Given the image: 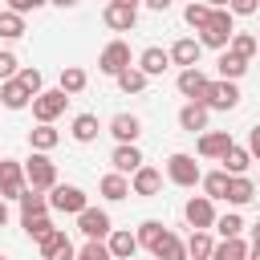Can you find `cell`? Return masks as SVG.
<instances>
[{"label": "cell", "instance_id": "1", "mask_svg": "<svg viewBox=\"0 0 260 260\" xmlns=\"http://www.w3.org/2000/svg\"><path fill=\"white\" fill-rule=\"evenodd\" d=\"M232 32H236V16H232L228 8H211L207 24L199 28V37H195V41H199L203 49H228Z\"/></svg>", "mask_w": 260, "mask_h": 260}, {"label": "cell", "instance_id": "2", "mask_svg": "<svg viewBox=\"0 0 260 260\" xmlns=\"http://www.w3.org/2000/svg\"><path fill=\"white\" fill-rule=\"evenodd\" d=\"M24 183H28L32 191H49V187L57 183V162H53L45 150H32V154L24 158Z\"/></svg>", "mask_w": 260, "mask_h": 260}, {"label": "cell", "instance_id": "3", "mask_svg": "<svg viewBox=\"0 0 260 260\" xmlns=\"http://www.w3.org/2000/svg\"><path fill=\"white\" fill-rule=\"evenodd\" d=\"M81 207H89V199H85L81 187H73V183H53V187H49V211L77 215Z\"/></svg>", "mask_w": 260, "mask_h": 260}, {"label": "cell", "instance_id": "4", "mask_svg": "<svg viewBox=\"0 0 260 260\" xmlns=\"http://www.w3.org/2000/svg\"><path fill=\"white\" fill-rule=\"evenodd\" d=\"M28 106H32V118H37V122H57V118L65 114V106H69V93H65L61 85H57V89H41Z\"/></svg>", "mask_w": 260, "mask_h": 260}, {"label": "cell", "instance_id": "5", "mask_svg": "<svg viewBox=\"0 0 260 260\" xmlns=\"http://www.w3.org/2000/svg\"><path fill=\"white\" fill-rule=\"evenodd\" d=\"M167 179H171L175 187H199L203 171H199L195 154H183V150H175V154L167 158Z\"/></svg>", "mask_w": 260, "mask_h": 260}, {"label": "cell", "instance_id": "6", "mask_svg": "<svg viewBox=\"0 0 260 260\" xmlns=\"http://www.w3.org/2000/svg\"><path fill=\"white\" fill-rule=\"evenodd\" d=\"M199 102H203L207 110H223V114H228V110L240 106V85H236V81H223V77H219V81H207V89H203Z\"/></svg>", "mask_w": 260, "mask_h": 260}, {"label": "cell", "instance_id": "7", "mask_svg": "<svg viewBox=\"0 0 260 260\" xmlns=\"http://www.w3.org/2000/svg\"><path fill=\"white\" fill-rule=\"evenodd\" d=\"M77 232H81L85 240H106V236L114 232L110 211H106V207H81V211H77Z\"/></svg>", "mask_w": 260, "mask_h": 260}, {"label": "cell", "instance_id": "8", "mask_svg": "<svg viewBox=\"0 0 260 260\" xmlns=\"http://www.w3.org/2000/svg\"><path fill=\"white\" fill-rule=\"evenodd\" d=\"M24 191H28V183H24V162L0 158V199H20Z\"/></svg>", "mask_w": 260, "mask_h": 260}, {"label": "cell", "instance_id": "9", "mask_svg": "<svg viewBox=\"0 0 260 260\" xmlns=\"http://www.w3.org/2000/svg\"><path fill=\"white\" fill-rule=\"evenodd\" d=\"M183 219H187L191 228L211 232V223H215V199H207V195H191V199L183 203Z\"/></svg>", "mask_w": 260, "mask_h": 260}, {"label": "cell", "instance_id": "10", "mask_svg": "<svg viewBox=\"0 0 260 260\" xmlns=\"http://www.w3.org/2000/svg\"><path fill=\"white\" fill-rule=\"evenodd\" d=\"M126 65H130V45H126V41H110V45L102 49V57H98V69H102L106 77H118Z\"/></svg>", "mask_w": 260, "mask_h": 260}, {"label": "cell", "instance_id": "11", "mask_svg": "<svg viewBox=\"0 0 260 260\" xmlns=\"http://www.w3.org/2000/svg\"><path fill=\"white\" fill-rule=\"evenodd\" d=\"M162 191V171L158 167H138L134 175H130V195H142V199H154Z\"/></svg>", "mask_w": 260, "mask_h": 260}, {"label": "cell", "instance_id": "12", "mask_svg": "<svg viewBox=\"0 0 260 260\" xmlns=\"http://www.w3.org/2000/svg\"><path fill=\"white\" fill-rule=\"evenodd\" d=\"M37 248H41V260H73V256H77L73 240H69L61 228H57V232H49V236H45Z\"/></svg>", "mask_w": 260, "mask_h": 260}, {"label": "cell", "instance_id": "13", "mask_svg": "<svg viewBox=\"0 0 260 260\" xmlns=\"http://www.w3.org/2000/svg\"><path fill=\"white\" fill-rule=\"evenodd\" d=\"M175 85H179V93H183L187 102H199V98H203V89H207V73H203L199 65H187V69H179Z\"/></svg>", "mask_w": 260, "mask_h": 260}, {"label": "cell", "instance_id": "14", "mask_svg": "<svg viewBox=\"0 0 260 260\" xmlns=\"http://www.w3.org/2000/svg\"><path fill=\"white\" fill-rule=\"evenodd\" d=\"M142 162H146V158H142L138 142H118V146H114V154H110V167H114L118 175H134Z\"/></svg>", "mask_w": 260, "mask_h": 260}, {"label": "cell", "instance_id": "15", "mask_svg": "<svg viewBox=\"0 0 260 260\" xmlns=\"http://www.w3.org/2000/svg\"><path fill=\"white\" fill-rule=\"evenodd\" d=\"M102 20H106V28H114V32H130V28L138 24V8H130V4H106Z\"/></svg>", "mask_w": 260, "mask_h": 260}, {"label": "cell", "instance_id": "16", "mask_svg": "<svg viewBox=\"0 0 260 260\" xmlns=\"http://www.w3.org/2000/svg\"><path fill=\"white\" fill-rule=\"evenodd\" d=\"M171 65H179V69H187V65H199V57H203V45L195 41V37H179L171 49Z\"/></svg>", "mask_w": 260, "mask_h": 260}, {"label": "cell", "instance_id": "17", "mask_svg": "<svg viewBox=\"0 0 260 260\" xmlns=\"http://www.w3.org/2000/svg\"><path fill=\"white\" fill-rule=\"evenodd\" d=\"M232 146V134L228 130H203L199 134V142H195V150H199V158H223V150Z\"/></svg>", "mask_w": 260, "mask_h": 260}, {"label": "cell", "instance_id": "18", "mask_svg": "<svg viewBox=\"0 0 260 260\" xmlns=\"http://www.w3.org/2000/svg\"><path fill=\"white\" fill-rule=\"evenodd\" d=\"M223 199H228L232 207L252 203V199H256V179H248V175H228V191H223Z\"/></svg>", "mask_w": 260, "mask_h": 260}, {"label": "cell", "instance_id": "19", "mask_svg": "<svg viewBox=\"0 0 260 260\" xmlns=\"http://www.w3.org/2000/svg\"><path fill=\"white\" fill-rule=\"evenodd\" d=\"M138 69H142L146 77H162V73L171 69V53H167V49H158V45H150V49H142V53H138Z\"/></svg>", "mask_w": 260, "mask_h": 260}, {"label": "cell", "instance_id": "20", "mask_svg": "<svg viewBox=\"0 0 260 260\" xmlns=\"http://www.w3.org/2000/svg\"><path fill=\"white\" fill-rule=\"evenodd\" d=\"M207 118H211V110H207L203 102H187V106L179 110V126H183L187 134H203V130H207Z\"/></svg>", "mask_w": 260, "mask_h": 260}, {"label": "cell", "instance_id": "21", "mask_svg": "<svg viewBox=\"0 0 260 260\" xmlns=\"http://www.w3.org/2000/svg\"><path fill=\"white\" fill-rule=\"evenodd\" d=\"M106 248H110V256H114V260H130V256L138 252V236H134V232H126V228H114V232L106 236Z\"/></svg>", "mask_w": 260, "mask_h": 260}, {"label": "cell", "instance_id": "22", "mask_svg": "<svg viewBox=\"0 0 260 260\" xmlns=\"http://www.w3.org/2000/svg\"><path fill=\"white\" fill-rule=\"evenodd\" d=\"M106 130L114 134V142H138V134H142V122H138L134 114H114Z\"/></svg>", "mask_w": 260, "mask_h": 260}, {"label": "cell", "instance_id": "23", "mask_svg": "<svg viewBox=\"0 0 260 260\" xmlns=\"http://www.w3.org/2000/svg\"><path fill=\"white\" fill-rule=\"evenodd\" d=\"M98 191H102V199H110V203H122V199H130V175H118V171H110V175H102Z\"/></svg>", "mask_w": 260, "mask_h": 260}, {"label": "cell", "instance_id": "24", "mask_svg": "<svg viewBox=\"0 0 260 260\" xmlns=\"http://www.w3.org/2000/svg\"><path fill=\"white\" fill-rule=\"evenodd\" d=\"M215 69H219V77H223V81H240V77L248 73V61H244L240 53H232V49H219Z\"/></svg>", "mask_w": 260, "mask_h": 260}, {"label": "cell", "instance_id": "25", "mask_svg": "<svg viewBox=\"0 0 260 260\" xmlns=\"http://www.w3.org/2000/svg\"><path fill=\"white\" fill-rule=\"evenodd\" d=\"M0 102H4V110H24V106L32 102V93H28L16 77H8V81H0Z\"/></svg>", "mask_w": 260, "mask_h": 260}, {"label": "cell", "instance_id": "26", "mask_svg": "<svg viewBox=\"0 0 260 260\" xmlns=\"http://www.w3.org/2000/svg\"><path fill=\"white\" fill-rule=\"evenodd\" d=\"M150 252H154V260H187V240H179L175 232H162V240Z\"/></svg>", "mask_w": 260, "mask_h": 260}, {"label": "cell", "instance_id": "27", "mask_svg": "<svg viewBox=\"0 0 260 260\" xmlns=\"http://www.w3.org/2000/svg\"><path fill=\"white\" fill-rule=\"evenodd\" d=\"M69 134H73V142H93V138L102 134L98 114H77V118L69 122Z\"/></svg>", "mask_w": 260, "mask_h": 260}, {"label": "cell", "instance_id": "28", "mask_svg": "<svg viewBox=\"0 0 260 260\" xmlns=\"http://www.w3.org/2000/svg\"><path fill=\"white\" fill-rule=\"evenodd\" d=\"M57 142H61V134L53 130V122H37V126L28 130V146H32V150H45V154H49Z\"/></svg>", "mask_w": 260, "mask_h": 260}, {"label": "cell", "instance_id": "29", "mask_svg": "<svg viewBox=\"0 0 260 260\" xmlns=\"http://www.w3.org/2000/svg\"><path fill=\"white\" fill-rule=\"evenodd\" d=\"M219 162H223V171H228V175H248L252 154H248V146H236V142H232V146L223 150V158H219Z\"/></svg>", "mask_w": 260, "mask_h": 260}, {"label": "cell", "instance_id": "30", "mask_svg": "<svg viewBox=\"0 0 260 260\" xmlns=\"http://www.w3.org/2000/svg\"><path fill=\"white\" fill-rule=\"evenodd\" d=\"M211 248H215V240H211V232H203V228H195V232L187 236V260H211Z\"/></svg>", "mask_w": 260, "mask_h": 260}, {"label": "cell", "instance_id": "31", "mask_svg": "<svg viewBox=\"0 0 260 260\" xmlns=\"http://www.w3.org/2000/svg\"><path fill=\"white\" fill-rule=\"evenodd\" d=\"M57 85L73 98V93H81L85 85H89V77H85V69L81 65H61V77H57Z\"/></svg>", "mask_w": 260, "mask_h": 260}, {"label": "cell", "instance_id": "32", "mask_svg": "<svg viewBox=\"0 0 260 260\" xmlns=\"http://www.w3.org/2000/svg\"><path fill=\"white\" fill-rule=\"evenodd\" d=\"M114 81H118V89H122V93H142L150 77H146V73H142L138 65H126V69H122V73H118Z\"/></svg>", "mask_w": 260, "mask_h": 260}, {"label": "cell", "instance_id": "33", "mask_svg": "<svg viewBox=\"0 0 260 260\" xmlns=\"http://www.w3.org/2000/svg\"><path fill=\"white\" fill-rule=\"evenodd\" d=\"M16 203H20V219H28V215H45V211H49V195H45V191H32V187H28Z\"/></svg>", "mask_w": 260, "mask_h": 260}, {"label": "cell", "instance_id": "34", "mask_svg": "<svg viewBox=\"0 0 260 260\" xmlns=\"http://www.w3.org/2000/svg\"><path fill=\"white\" fill-rule=\"evenodd\" d=\"M211 260H248V244H244L240 236H232V240H219V244L211 248Z\"/></svg>", "mask_w": 260, "mask_h": 260}, {"label": "cell", "instance_id": "35", "mask_svg": "<svg viewBox=\"0 0 260 260\" xmlns=\"http://www.w3.org/2000/svg\"><path fill=\"white\" fill-rule=\"evenodd\" d=\"M215 232H219V240H232V236H244V215L240 211H228V215H215V223H211Z\"/></svg>", "mask_w": 260, "mask_h": 260}, {"label": "cell", "instance_id": "36", "mask_svg": "<svg viewBox=\"0 0 260 260\" xmlns=\"http://www.w3.org/2000/svg\"><path fill=\"white\" fill-rule=\"evenodd\" d=\"M199 187H203L207 199H223V191H228V171H223V167H219V171H207V175L199 179Z\"/></svg>", "mask_w": 260, "mask_h": 260}, {"label": "cell", "instance_id": "37", "mask_svg": "<svg viewBox=\"0 0 260 260\" xmlns=\"http://www.w3.org/2000/svg\"><path fill=\"white\" fill-rule=\"evenodd\" d=\"M20 228H24V236H28V240H37V244H41L49 232H57V228H53V219H49V211H45V215H28V219H20Z\"/></svg>", "mask_w": 260, "mask_h": 260}, {"label": "cell", "instance_id": "38", "mask_svg": "<svg viewBox=\"0 0 260 260\" xmlns=\"http://www.w3.org/2000/svg\"><path fill=\"white\" fill-rule=\"evenodd\" d=\"M0 37H4V41L24 37V16H20V12H12V8H0Z\"/></svg>", "mask_w": 260, "mask_h": 260}, {"label": "cell", "instance_id": "39", "mask_svg": "<svg viewBox=\"0 0 260 260\" xmlns=\"http://www.w3.org/2000/svg\"><path fill=\"white\" fill-rule=\"evenodd\" d=\"M228 49H232V53H240L244 61H252V57H256V49H260V41H256V32H232Z\"/></svg>", "mask_w": 260, "mask_h": 260}, {"label": "cell", "instance_id": "40", "mask_svg": "<svg viewBox=\"0 0 260 260\" xmlns=\"http://www.w3.org/2000/svg\"><path fill=\"white\" fill-rule=\"evenodd\" d=\"M162 232H167V228H162L158 219H142L138 232H134V236H138V248H154V244L162 240Z\"/></svg>", "mask_w": 260, "mask_h": 260}, {"label": "cell", "instance_id": "41", "mask_svg": "<svg viewBox=\"0 0 260 260\" xmlns=\"http://www.w3.org/2000/svg\"><path fill=\"white\" fill-rule=\"evenodd\" d=\"M207 16H211V8H207V4H203V0H191V4H187V8H183V20H187V24H191V28H195V32H199V28H203V24H207Z\"/></svg>", "mask_w": 260, "mask_h": 260}, {"label": "cell", "instance_id": "42", "mask_svg": "<svg viewBox=\"0 0 260 260\" xmlns=\"http://www.w3.org/2000/svg\"><path fill=\"white\" fill-rule=\"evenodd\" d=\"M73 260H114V256H110L106 240H85V248H77Z\"/></svg>", "mask_w": 260, "mask_h": 260}, {"label": "cell", "instance_id": "43", "mask_svg": "<svg viewBox=\"0 0 260 260\" xmlns=\"http://www.w3.org/2000/svg\"><path fill=\"white\" fill-rule=\"evenodd\" d=\"M16 81H20V85H24L32 98L45 89V77H41V69H16Z\"/></svg>", "mask_w": 260, "mask_h": 260}, {"label": "cell", "instance_id": "44", "mask_svg": "<svg viewBox=\"0 0 260 260\" xmlns=\"http://www.w3.org/2000/svg\"><path fill=\"white\" fill-rule=\"evenodd\" d=\"M16 69H20V61H16V53H12V49H0V81H8V77H16Z\"/></svg>", "mask_w": 260, "mask_h": 260}, {"label": "cell", "instance_id": "45", "mask_svg": "<svg viewBox=\"0 0 260 260\" xmlns=\"http://www.w3.org/2000/svg\"><path fill=\"white\" fill-rule=\"evenodd\" d=\"M260 8V0H228V12L232 16H252Z\"/></svg>", "mask_w": 260, "mask_h": 260}, {"label": "cell", "instance_id": "46", "mask_svg": "<svg viewBox=\"0 0 260 260\" xmlns=\"http://www.w3.org/2000/svg\"><path fill=\"white\" fill-rule=\"evenodd\" d=\"M49 0H8V8L12 12H20V16H28V12H37V8H45Z\"/></svg>", "mask_w": 260, "mask_h": 260}, {"label": "cell", "instance_id": "47", "mask_svg": "<svg viewBox=\"0 0 260 260\" xmlns=\"http://www.w3.org/2000/svg\"><path fill=\"white\" fill-rule=\"evenodd\" d=\"M248 154H252V162H260V126L248 130Z\"/></svg>", "mask_w": 260, "mask_h": 260}, {"label": "cell", "instance_id": "48", "mask_svg": "<svg viewBox=\"0 0 260 260\" xmlns=\"http://www.w3.org/2000/svg\"><path fill=\"white\" fill-rule=\"evenodd\" d=\"M142 4H146L150 12H167V8H171V0H142Z\"/></svg>", "mask_w": 260, "mask_h": 260}, {"label": "cell", "instance_id": "49", "mask_svg": "<svg viewBox=\"0 0 260 260\" xmlns=\"http://www.w3.org/2000/svg\"><path fill=\"white\" fill-rule=\"evenodd\" d=\"M49 4H57V8H77L81 0H49Z\"/></svg>", "mask_w": 260, "mask_h": 260}, {"label": "cell", "instance_id": "50", "mask_svg": "<svg viewBox=\"0 0 260 260\" xmlns=\"http://www.w3.org/2000/svg\"><path fill=\"white\" fill-rule=\"evenodd\" d=\"M8 223V199H0V228Z\"/></svg>", "mask_w": 260, "mask_h": 260}, {"label": "cell", "instance_id": "51", "mask_svg": "<svg viewBox=\"0 0 260 260\" xmlns=\"http://www.w3.org/2000/svg\"><path fill=\"white\" fill-rule=\"evenodd\" d=\"M248 260H260V244H248Z\"/></svg>", "mask_w": 260, "mask_h": 260}, {"label": "cell", "instance_id": "52", "mask_svg": "<svg viewBox=\"0 0 260 260\" xmlns=\"http://www.w3.org/2000/svg\"><path fill=\"white\" fill-rule=\"evenodd\" d=\"M207 8H228V0H203Z\"/></svg>", "mask_w": 260, "mask_h": 260}, {"label": "cell", "instance_id": "53", "mask_svg": "<svg viewBox=\"0 0 260 260\" xmlns=\"http://www.w3.org/2000/svg\"><path fill=\"white\" fill-rule=\"evenodd\" d=\"M252 244H260V223H252Z\"/></svg>", "mask_w": 260, "mask_h": 260}, {"label": "cell", "instance_id": "54", "mask_svg": "<svg viewBox=\"0 0 260 260\" xmlns=\"http://www.w3.org/2000/svg\"><path fill=\"white\" fill-rule=\"evenodd\" d=\"M110 4H130V8H138L142 0H110Z\"/></svg>", "mask_w": 260, "mask_h": 260}, {"label": "cell", "instance_id": "55", "mask_svg": "<svg viewBox=\"0 0 260 260\" xmlns=\"http://www.w3.org/2000/svg\"><path fill=\"white\" fill-rule=\"evenodd\" d=\"M256 41H260V32H256Z\"/></svg>", "mask_w": 260, "mask_h": 260}, {"label": "cell", "instance_id": "56", "mask_svg": "<svg viewBox=\"0 0 260 260\" xmlns=\"http://www.w3.org/2000/svg\"><path fill=\"white\" fill-rule=\"evenodd\" d=\"M256 191H260V183H256Z\"/></svg>", "mask_w": 260, "mask_h": 260}, {"label": "cell", "instance_id": "57", "mask_svg": "<svg viewBox=\"0 0 260 260\" xmlns=\"http://www.w3.org/2000/svg\"><path fill=\"white\" fill-rule=\"evenodd\" d=\"M0 260H4V256H0Z\"/></svg>", "mask_w": 260, "mask_h": 260}]
</instances>
